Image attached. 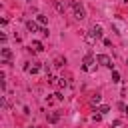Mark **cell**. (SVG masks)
Segmentation results:
<instances>
[{"instance_id":"2e32d148","label":"cell","mask_w":128,"mask_h":128,"mask_svg":"<svg viewBox=\"0 0 128 128\" xmlns=\"http://www.w3.org/2000/svg\"><path fill=\"white\" fill-rule=\"evenodd\" d=\"M30 128H38V126H30Z\"/></svg>"},{"instance_id":"3957f363","label":"cell","mask_w":128,"mask_h":128,"mask_svg":"<svg viewBox=\"0 0 128 128\" xmlns=\"http://www.w3.org/2000/svg\"><path fill=\"white\" fill-rule=\"evenodd\" d=\"M90 36H92L94 40L102 38V26H100V24H92V28H90Z\"/></svg>"},{"instance_id":"5bb4252c","label":"cell","mask_w":128,"mask_h":128,"mask_svg":"<svg viewBox=\"0 0 128 128\" xmlns=\"http://www.w3.org/2000/svg\"><path fill=\"white\" fill-rule=\"evenodd\" d=\"M112 80L118 82V80H120V74H118V72H112Z\"/></svg>"},{"instance_id":"8992f818","label":"cell","mask_w":128,"mask_h":128,"mask_svg":"<svg viewBox=\"0 0 128 128\" xmlns=\"http://www.w3.org/2000/svg\"><path fill=\"white\" fill-rule=\"evenodd\" d=\"M26 28H28L30 32H40L38 24H36V22H32V20H28V22H26Z\"/></svg>"},{"instance_id":"7a4b0ae2","label":"cell","mask_w":128,"mask_h":128,"mask_svg":"<svg viewBox=\"0 0 128 128\" xmlns=\"http://www.w3.org/2000/svg\"><path fill=\"white\" fill-rule=\"evenodd\" d=\"M96 62L102 64V66H106V68H112V60H110V56H106V54H98V56H96Z\"/></svg>"},{"instance_id":"ba28073f","label":"cell","mask_w":128,"mask_h":128,"mask_svg":"<svg viewBox=\"0 0 128 128\" xmlns=\"http://www.w3.org/2000/svg\"><path fill=\"white\" fill-rule=\"evenodd\" d=\"M36 22H38L40 26H46V24H48V18H46L44 14H38V16H36Z\"/></svg>"},{"instance_id":"7c38bea8","label":"cell","mask_w":128,"mask_h":128,"mask_svg":"<svg viewBox=\"0 0 128 128\" xmlns=\"http://www.w3.org/2000/svg\"><path fill=\"white\" fill-rule=\"evenodd\" d=\"M108 110H110V106H106V104H104V106H100V108H98V112H100V114H106V112H108Z\"/></svg>"},{"instance_id":"4fadbf2b","label":"cell","mask_w":128,"mask_h":128,"mask_svg":"<svg viewBox=\"0 0 128 128\" xmlns=\"http://www.w3.org/2000/svg\"><path fill=\"white\" fill-rule=\"evenodd\" d=\"M54 8H56V10H58V12H64V6H62V4H60V2H54Z\"/></svg>"},{"instance_id":"9c48e42d","label":"cell","mask_w":128,"mask_h":128,"mask_svg":"<svg viewBox=\"0 0 128 128\" xmlns=\"http://www.w3.org/2000/svg\"><path fill=\"white\" fill-rule=\"evenodd\" d=\"M64 64H66V58H62V56H56V58H54V66H56V68H60V66H64Z\"/></svg>"},{"instance_id":"e0dca14e","label":"cell","mask_w":128,"mask_h":128,"mask_svg":"<svg viewBox=\"0 0 128 128\" xmlns=\"http://www.w3.org/2000/svg\"><path fill=\"white\" fill-rule=\"evenodd\" d=\"M126 64H128V58H126Z\"/></svg>"},{"instance_id":"52a82bcc","label":"cell","mask_w":128,"mask_h":128,"mask_svg":"<svg viewBox=\"0 0 128 128\" xmlns=\"http://www.w3.org/2000/svg\"><path fill=\"white\" fill-rule=\"evenodd\" d=\"M58 118H60V114H58V112H50V114L46 116V120H48L50 124H54V122H58Z\"/></svg>"},{"instance_id":"8fae6325","label":"cell","mask_w":128,"mask_h":128,"mask_svg":"<svg viewBox=\"0 0 128 128\" xmlns=\"http://www.w3.org/2000/svg\"><path fill=\"white\" fill-rule=\"evenodd\" d=\"M100 100H102V96H100V94H94V96L90 98V102H92V104H100Z\"/></svg>"},{"instance_id":"277c9868","label":"cell","mask_w":128,"mask_h":128,"mask_svg":"<svg viewBox=\"0 0 128 128\" xmlns=\"http://www.w3.org/2000/svg\"><path fill=\"white\" fill-rule=\"evenodd\" d=\"M94 62H96V58H92V56L88 54V56L82 60V68H84V70H92V64H94Z\"/></svg>"},{"instance_id":"9a60e30c","label":"cell","mask_w":128,"mask_h":128,"mask_svg":"<svg viewBox=\"0 0 128 128\" xmlns=\"http://www.w3.org/2000/svg\"><path fill=\"white\" fill-rule=\"evenodd\" d=\"M124 112H126V114H128V106H124Z\"/></svg>"},{"instance_id":"30bf717a","label":"cell","mask_w":128,"mask_h":128,"mask_svg":"<svg viewBox=\"0 0 128 128\" xmlns=\"http://www.w3.org/2000/svg\"><path fill=\"white\" fill-rule=\"evenodd\" d=\"M32 48H34L36 52H40V50H44V48H42V42H38V40H32Z\"/></svg>"},{"instance_id":"5b68a950","label":"cell","mask_w":128,"mask_h":128,"mask_svg":"<svg viewBox=\"0 0 128 128\" xmlns=\"http://www.w3.org/2000/svg\"><path fill=\"white\" fill-rule=\"evenodd\" d=\"M0 56H2V60H4V62H10V58H12V50L4 46V48L0 50Z\"/></svg>"},{"instance_id":"6da1fadb","label":"cell","mask_w":128,"mask_h":128,"mask_svg":"<svg viewBox=\"0 0 128 128\" xmlns=\"http://www.w3.org/2000/svg\"><path fill=\"white\" fill-rule=\"evenodd\" d=\"M70 6H72V10H74V16L78 18V20H82V18H86V10H84V6L80 4V2H70Z\"/></svg>"}]
</instances>
